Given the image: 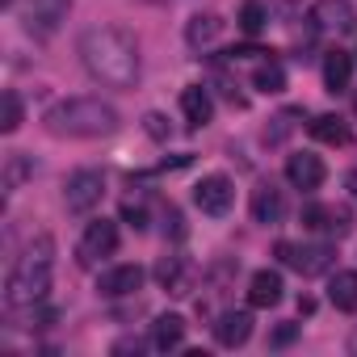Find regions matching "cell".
I'll return each mask as SVG.
<instances>
[{"label":"cell","instance_id":"7c38bea8","mask_svg":"<svg viewBox=\"0 0 357 357\" xmlns=\"http://www.w3.org/2000/svg\"><path fill=\"white\" fill-rule=\"evenodd\" d=\"M324 176H328V172H324V160L311 155V151H298V155L286 160V181H290L294 190H319Z\"/></svg>","mask_w":357,"mask_h":357},{"label":"cell","instance_id":"8992f818","mask_svg":"<svg viewBox=\"0 0 357 357\" xmlns=\"http://www.w3.org/2000/svg\"><path fill=\"white\" fill-rule=\"evenodd\" d=\"M114 248H118V223H109V219H93V223L84 227L80 244H76V261H80L84 269H93L97 261L114 257Z\"/></svg>","mask_w":357,"mask_h":357},{"label":"cell","instance_id":"cb8c5ba5","mask_svg":"<svg viewBox=\"0 0 357 357\" xmlns=\"http://www.w3.org/2000/svg\"><path fill=\"white\" fill-rule=\"evenodd\" d=\"M252 89H261V93H269V97L282 93V89H286V72H282V63H273V59L261 63V68L252 72Z\"/></svg>","mask_w":357,"mask_h":357},{"label":"cell","instance_id":"f546056e","mask_svg":"<svg viewBox=\"0 0 357 357\" xmlns=\"http://www.w3.org/2000/svg\"><path fill=\"white\" fill-rule=\"evenodd\" d=\"M231 59H257V55H269V51H261V47H236V51H227Z\"/></svg>","mask_w":357,"mask_h":357},{"label":"cell","instance_id":"e0dca14e","mask_svg":"<svg viewBox=\"0 0 357 357\" xmlns=\"http://www.w3.org/2000/svg\"><path fill=\"white\" fill-rule=\"evenodd\" d=\"M349 80H353V55L340 51V47L328 51V55H324V89H328V93H344Z\"/></svg>","mask_w":357,"mask_h":357},{"label":"cell","instance_id":"d6986e66","mask_svg":"<svg viewBox=\"0 0 357 357\" xmlns=\"http://www.w3.org/2000/svg\"><path fill=\"white\" fill-rule=\"evenodd\" d=\"M185 340V319L181 315H160L151 324V349L155 353H172V349H181Z\"/></svg>","mask_w":357,"mask_h":357},{"label":"cell","instance_id":"7a4b0ae2","mask_svg":"<svg viewBox=\"0 0 357 357\" xmlns=\"http://www.w3.org/2000/svg\"><path fill=\"white\" fill-rule=\"evenodd\" d=\"M51 269H55V240L34 236L26 252L13 261L9 282H5V303L9 307H38L51 290Z\"/></svg>","mask_w":357,"mask_h":357},{"label":"cell","instance_id":"ac0fdd59","mask_svg":"<svg viewBox=\"0 0 357 357\" xmlns=\"http://www.w3.org/2000/svg\"><path fill=\"white\" fill-rule=\"evenodd\" d=\"M248 303H252V307H278V303H282V273L257 269L252 282H248Z\"/></svg>","mask_w":357,"mask_h":357},{"label":"cell","instance_id":"d6a6232c","mask_svg":"<svg viewBox=\"0 0 357 357\" xmlns=\"http://www.w3.org/2000/svg\"><path fill=\"white\" fill-rule=\"evenodd\" d=\"M353 109H357V93H353Z\"/></svg>","mask_w":357,"mask_h":357},{"label":"cell","instance_id":"1f68e13d","mask_svg":"<svg viewBox=\"0 0 357 357\" xmlns=\"http://www.w3.org/2000/svg\"><path fill=\"white\" fill-rule=\"evenodd\" d=\"M349 353H353V357H357V332H353V336H349Z\"/></svg>","mask_w":357,"mask_h":357},{"label":"cell","instance_id":"6da1fadb","mask_svg":"<svg viewBox=\"0 0 357 357\" xmlns=\"http://www.w3.org/2000/svg\"><path fill=\"white\" fill-rule=\"evenodd\" d=\"M80 59L93 80L105 89H135L139 80V47L118 26H93L80 34Z\"/></svg>","mask_w":357,"mask_h":357},{"label":"cell","instance_id":"44dd1931","mask_svg":"<svg viewBox=\"0 0 357 357\" xmlns=\"http://www.w3.org/2000/svg\"><path fill=\"white\" fill-rule=\"evenodd\" d=\"M311 139H319V143H328V147H344V143L353 139V130H349V122H344L340 114H319V118L311 122Z\"/></svg>","mask_w":357,"mask_h":357},{"label":"cell","instance_id":"3957f363","mask_svg":"<svg viewBox=\"0 0 357 357\" xmlns=\"http://www.w3.org/2000/svg\"><path fill=\"white\" fill-rule=\"evenodd\" d=\"M47 130L63 139H101L118 130V109L101 97H68L47 114Z\"/></svg>","mask_w":357,"mask_h":357},{"label":"cell","instance_id":"d4e9b609","mask_svg":"<svg viewBox=\"0 0 357 357\" xmlns=\"http://www.w3.org/2000/svg\"><path fill=\"white\" fill-rule=\"evenodd\" d=\"M265 26H269V13H265V5H261V0H244V5H240V30H244L248 38H257Z\"/></svg>","mask_w":357,"mask_h":357},{"label":"cell","instance_id":"2e32d148","mask_svg":"<svg viewBox=\"0 0 357 357\" xmlns=\"http://www.w3.org/2000/svg\"><path fill=\"white\" fill-rule=\"evenodd\" d=\"M282 215H286L282 190H278V185H257V190H252V219L265 223V227H273V223H282Z\"/></svg>","mask_w":357,"mask_h":357},{"label":"cell","instance_id":"8fae6325","mask_svg":"<svg viewBox=\"0 0 357 357\" xmlns=\"http://www.w3.org/2000/svg\"><path fill=\"white\" fill-rule=\"evenodd\" d=\"M143 269L139 265H114V269H105L101 273V282H97V290L105 294V298H130L135 290H143Z\"/></svg>","mask_w":357,"mask_h":357},{"label":"cell","instance_id":"ffe728a7","mask_svg":"<svg viewBox=\"0 0 357 357\" xmlns=\"http://www.w3.org/2000/svg\"><path fill=\"white\" fill-rule=\"evenodd\" d=\"M328 298L336 311H357V269H336L328 282Z\"/></svg>","mask_w":357,"mask_h":357},{"label":"cell","instance_id":"ba28073f","mask_svg":"<svg viewBox=\"0 0 357 357\" xmlns=\"http://www.w3.org/2000/svg\"><path fill=\"white\" fill-rule=\"evenodd\" d=\"M311 22L324 34H353L357 30V9L349 0H315L311 5Z\"/></svg>","mask_w":357,"mask_h":357},{"label":"cell","instance_id":"5b68a950","mask_svg":"<svg viewBox=\"0 0 357 357\" xmlns=\"http://www.w3.org/2000/svg\"><path fill=\"white\" fill-rule=\"evenodd\" d=\"M303 227L319 231L328 240H344L353 231V211L336 206V202H311V206H303Z\"/></svg>","mask_w":357,"mask_h":357},{"label":"cell","instance_id":"f1b7e54d","mask_svg":"<svg viewBox=\"0 0 357 357\" xmlns=\"http://www.w3.org/2000/svg\"><path fill=\"white\" fill-rule=\"evenodd\" d=\"M294 336H298V324H282V328L269 336V344H273V349H282V344H290Z\"/></svg>","mask_w":357,"mask_h":357},{"label":"cell","instance_id":"52a82bcc","mask_svg":"<svg viewBox=\"0 0 357 357\" xmlns=\"http://www.w3.org/2000/svg\"><path fill=\"white\" fill-rule=\"evenodd\" d=\"M101 194H105V176H101L97 168H80V172H72V176H68V185H63V202H68L72 215H89V211L101 202Z\"/></svg>","mask_w":357,"mask_h":357},{"label":"cell","instance_id":"4fadbf2b","mask_svg":"<svg viewBox=\"0 0 357 357\" xmlns=\"http://www.w3.org/2000/svg\"><path fill=\"white\" fill-rule=\"evenodd\" d=\"M248 336H252V315L248 311H223L215 319V340L223 349H240V344H248Z\"/></svg>","mask_w":357,"mask_h":357},{"label":"cell","instance_id":"5bb4252c","mask_svg":"<svg viewBox=\"0 0 357 357\" xmlns=\"http://www.w3.org/2000/svg\"><path fill=\"white\" fill-rule=\"evenodd\" d=\"M181 114H185V126H190V130H202V126L215 118V101H211V93H206L202 84H190V89L181 93Z\"/></svg>","mask_w":357,"mask_h":357},{"label":"cell","instance_id":"277c9868","mask_svg":"<svg viewBox=\"0 0 357 357\" xmlns=\"http://www.w3.org/2000/svg\"><path fill=\"white\" fill-rule=\"evenodd\" d=\"M278 261L290 265L303 278H319V273L332 269V244H290V240H282L278 244Z\"/></svg>","mask_w":357,"mask_h":357},{"label":"cell","instance_id":"30bf717a","mask_svg":"<svg viewBox=\"0 0 357 357\" xmlns=\"http://www.w3.org/2000/svg\"><path fill=\"white\" fill-rule=\"evenodd\" d=\"M231 198H236V190H231V181H227V176H202V181H198V190H194V202H198V211L202 215H227L231 211Z\"/></svg>","mask_w":357,"mask_h":357},{"label":"cell","instance_id":"9c48e42d","mask_svg":"<svg viewBox=\"0 0 357 357\" xmlns=\"http://www.w3.org/2000/svg\"><path fill=\"white\" fill-rule=\"evenodd\" d=\"M68 5H72V0H30L26 13H22V17H26V30L38 34V38H51V34L63 26Z\"/></svg>","mask_w":357,"mask_h":357},{"label":"cell","instance_id":"484cf974","mask_svg":"<svg viewBox=\"0 0 357 357\" xmlns=\"http://www.w3.org/2000/svg\"><path fill=\"white\" fill-rule=\"evenodd\" d=\"M17 126H22V97L17 89H5V97H0V130L13 135Z\"/></svg>","mask_w":357,"mask_h":357},{"label":"cell","instance_id":"9a60e30c","mask_svg":"<svg viewBox=\"0 0 357 357\" xmlns=\"http://www.w3.org/2000/svg\"><path fill=\"white\" fill-rule=\"evenodd\" d=\"M155 282L168 290V294H190V286H194V273H190V265H185V257H164L160 265H155Z\"/></svg>","mask_w":357,"mask_h":357},{"label":"cell","instance_id":"603a6c76","mask_svg":"<svg viewBox=\"0 0 357 357\" xmlns=\"http://www.w3.org/2000/svg\"><path fill=\"white\" fill-rule=\"evenodd\" d=\"M26 176H34V160L22 155V151H13V155L5 160V194H17Z\"/></svg>","mask_w":357,"mask_h":357},{"label":"cell","instance_id":"4316f807","mask_svg":"<svg viewBox=\"0 0 357 357\" xmlns=\"http://www.w3.org/2000/svg\"><path fill=\"white\" fill-rule=\"evenodd\" d=\"M143 130H147L151 139H160V143H164V139L172 135V126H168V118H164V114H155V109H151V114H143Z\"/></svg>","mask_w":357,"mask_h":357},{"label":"cell","instance_id":"83f0119b","mask_svg":"<svg viewBox=\"0 0 357 357\" xmlns=\"http://www.w3.org/2000/svg\"><path fill=\"white\" fill-rule=\"evenodd\" d=\"M122 219H126L135 231H143V227H147V211H143V202H122Z\"/></svg>","mask_w":357,"mask_h":357},{"label":"cell","instance_id":"7402d4cb","mask_svg":"<svg viewBox=\"0 0 357 357\" xmlns=\"http://www.w3.org/2000/svg\"><path fill=\"white\" fill-rule=\"evenodd\" d=\"M219 34H223V22H219L215 13H198V17H190V26H185V43H190L194 51L211 47Z\"/></svg>","mask_w":357,"mask_h":357},{"label":"cell","instance_id":"4dcf8cb0","mask_svg":"<svg viewBox=\"0 0 357 357\" xmlns=\"http://www.w3.org/2000/svg\"><path fill=\"white\" fill-rule=\"evenodd\" d=\"M349 194H353V202H357V168L349 172Z\"/></svg>","mask_w":357,"mask_h":357}]
</instances>
